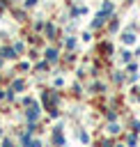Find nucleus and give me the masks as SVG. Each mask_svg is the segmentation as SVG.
Listing matches in <instances>:
<instances>
[{"mask_svg": "<svg viewBox=\"0 0 140 147\" xmlns=\"http://www.w3.org/2000/svg\"><path fill=\"white\" fill-rule=\"evenodd\" d=\"M0 57H2V60H16L18 53L14 51V46H2V48H0Z\"/></svg>", "mask_w": 140, "mask_h": 147, "instance_id": "nucleus-1", "label": "nucleus"}, {"mask_svg": "<svg viewBox=\"0 0 140 147\" xmlns=\"http://www.w3.org/2000/svg\"><path fill=\"white\" fill-rule=\"evenodd\" d=\"M44 57H46V62L55 64V62H57V48H46V51H44Z\"/></svg>", "mask_w": 140, "mask_h": 147, "instance_id": "nucleus-2", "label": "nucleus"}, {"mask_svg": "<svg viewBox=\"0 0 140 147\" xmlns=\"http://www.w3.org/2000/svg\"><path fill=\"white\" fill-rule=\"evenodd\" d=\"M44 32H46V37H50V39L57 37V28H55L53 23H46V25H44Z\"/></svg>", "mask_w": 140, "mask_h": 147, "instance_id": "nucleus-3", "label": "nucleus"}, {"mask_svg": "<svg viewBox=\"0 0 140 147\" xmlns=\"http://www.w3.org/2000/svg\"><path fill=\"white\" fill-rule=\"evenodd\" d=\"M39 117V106L37 103H30V108H28V119L32 122V119H37Z\"/></svg>", "mask_w": 140, "mask_h": 147, "instance_id": "nucleus-4", "label": "nucleus"}, {"mask_svg": "<svg viewBox=\"0 0 140 147\" xmlns=\"http://www.w3.org/2000/svg\"><path fill=\"white\" fill-rule=\"evenodd\" d=\"M23 90H25V80L16 78V80L11 83V92H23Z\"/></svg>", "mask_w": 140, "mask_h": 147, "instance_id": "nucleus-5", "label": "nucleus"}, {"mask_svg": "<svg viewBox=\"0 0 140 147\" xmlns=\"http://www.w3.org/2000/svg\"><path fill=\"white\" fill-rule=\"evenodd\" d=\"M53 142L57 145V147H62V142H64V138H62V131H60V126L53 131Z\"/></svg>", "mask_w": 140, "mask_h": 147, "instance_id": "nucleus-6", "label": "nucleus"}, {"mask_svg": "<svg viewBox=\"0 0 140 147\" xmlns=\"http://www.w3.org/2000/svg\"><path fill=\"white\" fill-rule=\"evenodd\" d=\"M122 39H124V44H133V41H135V34H133V32H124Z\"/></svg>", "mask_w": 140, "mask_h": 147, "instance_id": "nucleus-7", "label": "nucleus"}, {"mask_svg": "<svg viewBox=\"0 0 140 147\" xmlns=\"http://www.w3.org/2000/svg\"><path fill=\"white\" fill-rule=\"evenodd\" d=\"M67 48H69V51H73V48H76V39H73V37H69V39H67Z\"/></svg>", "mask_w": 140, "mask_h": 147, "instance_id": "nucleus-8", "label": "nucleus"}, {"mask_svg": "<svg viewBox=\"0 0 140 147\" xmlns=\"http://www.w3.org/2000/svg\"><path fill=\"white\" fill-rule=\"evenodd\" d=\"M117 25H119V23H117V18H112V21H110V25H108V30H110V32H115V30H117Z\"/></svg>", "mask_w": 140, "mask_h": 147, "instance_id": "nucleus-9", "label": "nucleus"}, {"mask_svg": "<svg viewBox=\"0 0 140 147\" xmlns=\"http://www.w3.org/2000/svg\"><path fill=\"white\" fill-rule=\"evenodd\" d=\"M131 60V51H122V62H129Z\"/></svg>", "mask_w": 140, "mask_h": 147, "instance_id": "nucleus-10", "label": "nucleus"}, {"mask_svg": "<svg viewBox=\"0 0 140 147\" xmlns=\"http://www.w3.org/2000/svg\"><path fill=\"white\" fill-rule=\"evenodd\" d=\"M28 69H30L28 62H21V64H18V71H28Z\"/></svg>", "mask_w": 140, "mask_h": 147, "instance_id": "nucleus-11", "label": "nucleus"}, {"mask_svg": "<svg viewBox=\"0 0 140 147\" xmlns=\"http://www.w3.org/2000/svg\"><path fill=\"white\" fill-rule=\"evenodd\" d=\"M37 5V0H25V7H34Z\"/></svg>", "mask_w": 140, "mask_h": 147, "instance_id": "nucleus-12", "label": "nucleus"}, {"mask_svg": "<svg viewBox=\"0 0 140 147\" xmlns=\"http://www.w3.org/2000/svg\"><path fill=\"white\" fill-rule=\"evenodd\" d=\"M0 136H2V131H0Z\"/></svg>", "mask_w": 140, "mask_h": 147, "instance_id": "nucleus-13", "label": "nucleus"}]
</instances>
